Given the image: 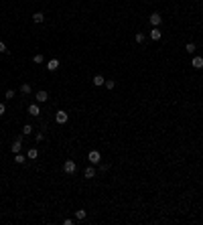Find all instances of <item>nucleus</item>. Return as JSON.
I'll return each instance as SVG.
<instances>
[{
    "label": "nucleus",
    "instance_id": "obj_9",
    "mask_svg": "<svg viewBox=\"0 0 203 225\" xmlns=\"http://www.w3.org/2000/svg\"><path fill=\"white\" fill-rule=\"evenodd\" d=\"M29 114H31V116H35V118H37V116L41 114V107H39L37 103H31V106H29Z\"/></svg>",
    "mask_w": 203,
    "mask_h": 225
},
{
    "label": "nucleus",
    "instance_id": "obj_21",
    "mask_svg": "<svg viewBox=\"0 0 203 225\" xmlns=\"http://www.w3.org/2000/svg\"><path fill=\"white\" fill-rule=\"evenodd\" d=\"M104 85H106L108 89H114V87H116V81H114V79H106V83H104Z\"/></svg>",
    "mask_w": 203,
    "mask_h": 225
},
{
    "label": "nucleus",
    "instance_id": "obj_27",
    "mask_svg": "<svg viewBox=\"0 0 203 225\" xmlns=\"http://www.w3.org/2000/svg\"><path fill=\"white\" fill-rule=\"evenodd\" d=\"M63 225H73V219H69V217L63 219Z\"/></svg>",
    "mask_w": 203,
    "mask_h": 225
},
{
    "label": "nucleus",
    "instance_id": "obj_23",
    "mask_svg": "<svg viewBox=\"0 0 203 225\" xmlns=\"http://www.w3.org/2000/svg\"><path fill=\"white\" fill-rule=\"evenodd\" d=\"M14 93H16L14 89H8V92L4 93V96H6V99H12V97H14Z\"/></svg>",
    "mask_w": 203,
    "mask_h": 225
},
{
    "label": "nucleus",
    "instance_id": "obj_19",
    "mask_svg": "<svg viewBox=\"0 0 203 225\" xmlns=\"http://www.w3.org/2000/svg\"><path fill=\"white\" fill-rule=\"evenodd\" d=\"M14 162H19V164H24V162H27V156H24V154H14Z\"/></svg>",
    "mask_w": 203,
    "mask_h": 225
},
{
    "label": "nucleus",
    "instance_id": "obj_22",
    "mask_svg": "<svg viewBox=\"0 0 203 225\" xmlns=\"http://www.w3.org/2000/svg\"><path fill=\"white\" fill-rule=\"evenodd\" d=\"M134 41L138 43V45H140V43H144V34H142V33H136V37H134Z\"/></svg>",
    "mask_w": 203,
    "mask_h": 225
},
{
    "label": "nucleus",
    "instance_id": "obj_26",
    "mask_svg": "<svg viewBox=\"0 0 203 225\" xmlns=\"http://www.w3.org/2000/svg\"><path fill=\"white\" fill-rule=\"evenodd\" d=\"M6 114V107H4V103H0V116Z\"/></svg>",
    "mask_w": 203,
    "mask_h": 225
},
{
    "label": "nucleus",
    "instance_id": "obj_15",
    "mask_svg": "<svg viewBox=\"0 0 203 225\" xmlns=\"http://www.w3.org/2000/svg\"><path fill=\"white\" fill-rule=\"evenodd\" d=\"M31 92H33V87H31L29 83H23V85H20V93H23V96H29Z\"/></svg>",
    "mask_w": 203,
    "mask_h": 225
},
{
    "label": "nucleus",
    "instance_id": "obj_18",
    "mask_svg": "<svg viewBox=\"0 0 203 225\" xmlns=\"http://www.w3.org/2000/svg\"><path fill=\"white\" fill-rule=\"evenodd\" d=\"M33 126H31V124H24V126H23V134H24V136H31V134H33Z\"/></svg>",
    "mask_w": 203,
    "mask_h": 225
},
{
    "label": "nucleus",
    "instance_id": "obj_13",
    "mask_svg": "<svg viewBox=\"0 0 203 225\" xmlns=\"http://www.w3.org/2000/svg\"><path fill=\"white\" fill-rule=\"evenodd\" d=\"M92 83L96 85V87H102V85L106 83V79H104L102 75H96V77H93V79H92Z\"/></svg>",
    "mask_w": 203,
    "mask_h": 225
},
{
    "label": "nucleus",
    "instance_id": "obj_17",
    "mask_svg": "<svg viewBox=\"0 0 203 225\" xmlns=\"http://www.w3.org/2000/svg\"><path fill=\"white\" fill-rule=\"evenodd\" d=\"M37 156H39V150H37V148H29V152H27V158H31V160H35Z\"/></svg>",
    "mask_w": 203,
    "mask_h": 225
},
{
    "label": "nucleus",
    "instance_id": "obj_14",
    "mask_svg": "<svg viewBox=\"0 0 203 225\" xmlns=\"http://www.w3.org/2000/svg\"><path fill=\"white\" fill-rule=\"evenodd\" d=\"M185 51H187L189 55H195V51H197V45H195V43H187V45H185Z\"/></svg>",
    "mask_w": 203,
    "mask_h": 225
},
{
    "label": "nucleus",
    "instance_id": "obj_7",
    "mask_svg": "<svg viewBox=\"0 0 203 225\" xmlns=\"http://www.w3.org/2000/svg\"><path fill=\"white\" fill-rule=\"evenodd\" d=\"M47 99H49V93H47L45 89H41V92H37V103H45Z\"/></svg>",
    "mask_w": 203,
    "mask_h": 225
},
{
    "label": "nucleus",
    "instance_id": "obj_12",
    "mask_svg": "<svg viewBox=\"0 0 203 225\" xmlns=\"http://www.w3.org/2000/svg\"><path fill=\"white\" fill-rule=\"evenodd\" d=\"M43 20H45V14H43V12H35L33 14V23L35 24H41Z\"/></svg>",
    "mask_w": 203,
    "mask_h": 225
},
{
    "label": "nucleus",
    "instance_id": "obj_25",
    "mask_svg": "<svg viewBox=\"0 0 203 225\" xmlns=\"http://www.w3.org/2000/svg\"><path fill=\"white\" fill-rule=\"evenodd\" d=\"M43 140H45V134L39 132V134H37V142H43Z\"/></svg>",
    "mask_w": 203,
    "mask_h": 225
},
{
    "label": "nucleus",
    "instance_id": "obj_8",
    "mask_svg": "<svg viewBox=\"0 0 203 225\" xmlns=\"http://www.w3.org/2000/svg\"><path fill=\"white\" fill-rule=\"evenodd\" d=\"M20 148H23V140H20V138H16V140L12 142L10 150H12V152H14V154H19V152H20Z\"/></svg>",
    "mask_w": 203,
    "mask_h": 225
},
{
    "label": "nucleus",
    "instance_id": "obj_2",
    "mask_svg": "<svg viewBox=\"0 0 203 225\" xmlns=\"http://www.w3.org/2000/svg\"><path fill=\"white\" fill-rule=\"evenodd\" d=\"M67 120H69V114H67L65 110H59L57 114H55V122H57V124H65Z\"/></svg>",
    "mask_w": 203,
    "mask_h": 225
},
{
    "label": "nucleus",
    "instance_id": "obj_5",
    "mask_svg": "<svg viewBox=\"0 0 203 225\" xmlns=\"http://www.w3.org/2000/svg\"><path fill=\"white\" fill-rule=\"evenodd\" d=\"M161 37H163V33H161V29H158V27L150 29V39H152V41H161Z\"/></svg>",
    "mask_w": 203,
    "mask_h": 225
},
{
    "label": "nucleus",
    "instance_id": "obj_10",
    "mask_svg": "<svg viewBox=\"0 0 203 225\" xmlns=\"http://www.w3.org/2000/svg\"><path fill=\"white\" fill-rule=\"evenodd\" d=\"M191 65H193L195 69H203V57H201V55H199V57H193Z\"/></svg>",
    "mask_w": 203,
    "mask_h": 225
},
{
    "label": "nucleus",
    "instance_id": "obj_20",
    "mask_svg": "<svg viewBox=\"0 0 203 225\" xmlns=\"http://www.w3.org/2000/svg\"><path fill=\"white\" fill-rule=\"evenodd\" d=\"M33 63H37V65H41V63H45V57H43V55H41V53H37V55H35V57H33Z\"/></svg>",
    "mask_w": 203,
    "mask_h": 225
},
{
    "label": "nucleus",
    "instance_id": "obj_24",
    "mask_svg": "<svg viewBox=\"0 0 203 225\" xmlns=\"http://www.w3.org/2000/svg\"><path fill=\"white\" fill-rule=\"evenodd\" d=\"M0 53H8V49H6V45H4L2 41H0Z\"/></svg>",
    "mask_w": 203,
    "mask_h": 225
},
{
    "label": "nucleus",
    "instance_id": "obj_4",
    "mask_svg": "<svg viewBox=\"0 0 203 225\" xmlns=\"http://www.w3.org/2000/svg\"><path fill=\"white\" fill-rule=\"evenodd\" d=\"M161 23H163V16L158 14V12H152V14H150V24H152V27H158Z\"/></svg>",
    "mask_w": 203,
    "mask_h": 225
},
{
    "label": "nucleus",
    "instance_id": "obj_28",
    "mask_svg": "<svg viewBox=\"0 0 203 225\" xmlns=\"http://www.w3.org/2000/svg\"><path fill=\"white\" fill-rule=\"evenodd\" d=\"M0 93H2V92H0Z\"/></svg>",
    "mask_w": 203,
    "mask_h": 225
},
{
    "label": "nucleus",
    "instance_id": "obj_6",
    "mask_svg": "<svg viewBox=\"0 0 203 225\" xmlns=\"http://www.w3.org/2000/svg\"><path fill=\"white\" fill-rule=\"evenodd\" d=\"M59 59H49V61H47V69H49V71H57L59 69Z\"/></svg>",
    "mask_w": 203,
    "mask_h": 225
},
{
    "label": "nucleus",
    "instance_id": "obj_11",
    "mask_svg": "<svg viewBox=\"0 0 203 225\" xmlns=\"http://www.w3.org/2000/svg\"><path fill=\"white\" fill-rule=\"evenodd\" d=\"M83 176H85V179H93V176H96V168H93V166H88V168L83 170Z\"/></svg>",
    "mask_w": 203,
    "mask_h": 225
},
{
    "label": "nucleus",
    "instance_id": "obj_3",
    "mask_svg": "<svg viewBox=\"0 0 203 225\" xmlns=\"http://www.w3.org/2000/svg\"><path fill=\"white\" fill-rule=\"evenodd\" d=\"M88 160L92 162V164H100V160H102V154L98 152V150H92V152L88 154Z\"/></svg>",
    "mask_w": 203,
    "mask_h": 225
},
{
    "label": "nucleus",
    "instance_id": "obj_1",
    "mask_svg": "<svg viewBox=\"0 0 203 225\" xmlns=\"http://www.w3.org/2000/svg\"><path fill=\"white\" fill-rule=\"evenodd\" d=\"M63 170H65L67 175H75V170H77V164L73 162V160H65V162H63Z\"/></svg>",
    "mask_w": 203,
    "mask_h": 225
},
{
    "label": "nucleus",
    "instance_id": "obj_16",
    "mask_svg": "<svg viewBox=\"0 0 203 225\" xmlns=\"http://www.w3.org/2000/svg\"><path fill=\"white\" fill-rule=\"evenodd\" d=\"M85 215H88V213H85V209H77L75 211V219H77V221H83Z\"/></svg>",
    "mask_w": 203,
    "mask_h": 225
}]
</instances>
